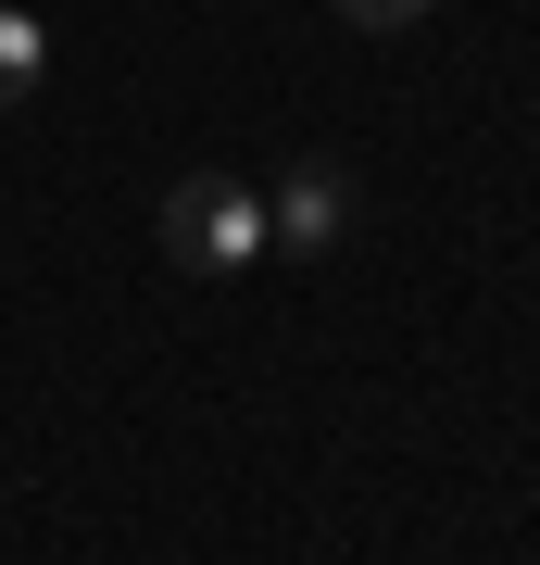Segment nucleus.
Returning <instances> with one entry per match:
<instances>
[{
    "mask_svg": "<svg viewBox=\"0 0 540 565\" xmlns=\"http://www.w3.org/2000/svg\"><path fill=\"white\" fill-rule=\"evenodd\" d=\"M264 239L277 226H264V202L240 177H177L163 189V264H189V277H240Z\"/></svg>",
    "mask_w": 540,
    "mask_h": 565,
    "instance_id": "nucleus-1",
    "label": "nucleus"
},
{
    "mask_svg": "<svg viewBox=\"0 0 540 565\" xmlns=\"http://www.w3.org/2000/svg\"><path fill=\"white\" fill-rule=\"evenodd\" d=\"M264 226H277L289 252H327V239H352V177H340V163H301V177L277 189V214H264Z\"/></svg>",
    "mask_w": 540,
    "mask_h": 565,
    "instance_id": "nucleus-2",
    "label": "nucleus"
},
{
    "mask_svg": "<svg viewBox=\"0 0 540 565\" xmlns=\"http://www.w3.org/2000/svg\"><path fill=\"white\" fill-rule=\"evenodd\" d=\"M39 76H51V25L0 0V114H25V102H39Z\"/></svg>",
    "mask_w": 540,
    "mask_h": 565,
    "instance_id": "nucleus-3",
    "label": "nucleus"
},
{
    "mask_svg": "<svg viewBox=\"0 0 540 565\" xmlns=\"http://www.w3.org/2000/svg\"><path fill=\"white\" fill-rule=\"evenodd\" d=\"M327 13H340V25H415L427 0H327Z\"/></svg>",
    "mask_w": 540,
    "mask_h": 565,
    "instance_id": "nucleus-4",
    "label": "nucleus"
}]
</instances>
